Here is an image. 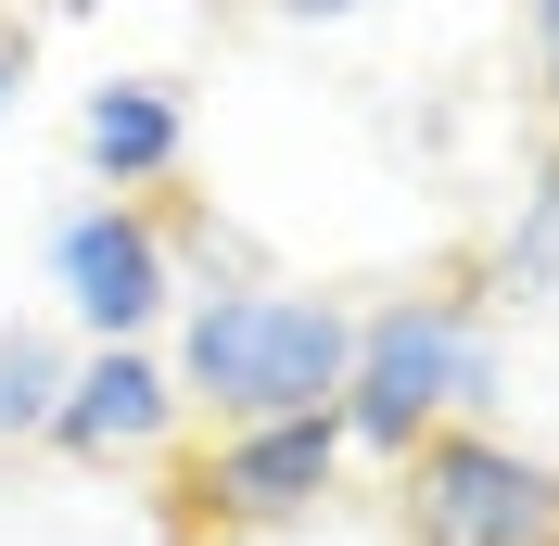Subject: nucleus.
I'll return each instance as SVG.
<instances>
[{"label":"nucleus","instance_id":"nucleus-6","mask_svg":"<svg viewBox=\"0 0 559 546\" xmlns=\"http://www.w3.org/2000/svg\"><path fill=\"white\" fill-rule=\"evenodd\" d=\"M178 381L153 343H90L64 369V394H51V458H76V471H115V458H153V444H178Z\"/></svg>","mask_w":559,"mask_h":546},{"label":"nucleus","instance_id":"nucleus-1","mask_svg":"<svg viewBox=\"0 0 559 546\" xmlns=\"http://www.w3.org/2000/svg\"><path fill=\"white\" fill-rule=\"evenodd\" d=\"M344 356H356V306L293 293V280H216V293H191L166 318V381H178V407L216 419V432L331 407Z\"/></svg>","mask_w":559,"mask_h":546},{"label":"nucleus","instance_id":"nucleus-4","mask_svg":"<svg viewBox=\"0 0 559 546\" xmlns=\"http://www.w3.org/2000/svg\"><path fill=\"white\" fill-rule=\"evenodd\" d=\"M51 293L90 343H153L178 306H191V280H178V216L166 204H76L51 229Z\"/></svg>","mask_w":559,"mask_h":546},{"label":"nucleus","instance_id":"nucleus-5","mask_svg":"<svg viewBox=\"0 0 559 546\" xmlns=\"http://www.w3.org/2000/svg\"><path fill=\"white\" fill-rule=\"evenodd\" d=\"M331 483H344V419L306 407V419H242V432H216L178 496H191V521H216V534H280V521H306Z\"/></svg>","mask_w":559,"mask_h":546},{"label":"nucleus","instance_id":"nucleus-8","mask_svg":"<svg viewBox=\"0 0 559 546\" xmlns=\"http://www.w3.org/2000/svg\"><path fill=\"white\" fill-rule=\"evenodd\" d=\"M64 369H76L64 331H38V318H13V331H0V444H38V432H51Z\"/></svg>","mask_w":559,"mask_h":546},{"label":"nucleus","instance_id":"nucleus-11","mask_svg":"<svg viewBox=\"0 0 559 546\" xmlns=\"http://www.w3.org/2000/svg\"><path fill=\"white\" fill-rule=\"evenodd\" d=\"M280 26H344V13H369V0H267Z\"/></svg>","mask_w":559,"mask_h":546},{"label":"nucleus","instance_id":"nucleus-10","mask_svg":"<svg viewBox=\"0 0 559 546\" xmlns=\"http://www.w3.org/2000/svg\"><path fill=\"white\" fill-rule=\"evenodd\" d=\"M522 38H534V90L559 103V0H522Z\"/></svg>","mask_w":559,"mask_h":546},{"label":"nucleus","instance_id":"nucleus-7","mask_svg":"<svg viewBox=\"0 0 559 546\" xmlns=\"http://www.w3.org/2000/svg\"><path fill=\"white\" fill-rule=\"evenodd\" d=\"M76 166L103 178L115 204L166 191V178L191 166V103H178L166 76H103V90L76 103Z\"/></svg>","mask_w":559,"mask_h":546},{"label":"nucleus","instance_id":"nucleus-12","mask_svg":"<svg viewBox=\"0 0 559 546\" xmlns=\"http://www.w3.org/2000/svg\"><path fill=\"white\" fill-rule=\"evenodd\" d=\"M13 103H26V38L0 26V128H13Z\"/></svg>","mask_w":559,"mask_h":546},{"label":"nucleus","instance_id":"nucleus-2","mask_svg":"<svg viewBox=\"0 0 559 546\" xmlns=\"http://www.w3.org/2000/svg\"><path fill=\"white\" fill-rule=\"evenodd\" d=\"M496 394V306L484 280H432V293H394V306L356 318V356H344V458H407V444L457 432V419Z\"/></svg>","mask_w":559,"mask_h":546},{"label":"nucleus","instance_id":"nucleus-3","mask_svg":"<svg viewBox=\"0 0 559 546\" xmlns=\"http://www.w3.org/2000/svg\"><path fill=\"white\" fill-rule=\"evenodd\" d=\"M394 496H407L419 546H559V458L484 432V419L407 444L394 458Z\"/></svg>","mask_w":559,"mask_h":546},{"label":"nucleus","instance_id":"nucleus-9","mask_svg":"<svg viewBox=\"0 0 559 546\" xmlns=\"http://www.w3.org/2000/svg\"><path fill=\"white\" fill-rule=\"evenodd\" d=\"M484 306H559V166L522 191V216H509V241H496Z\"/></svg>","mask_w":559,"mask_h":546}]
</instances>
